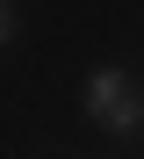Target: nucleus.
Returning a JSON list of instances; mask_svg holds the SVG:
<instances>
[{"label": "nucleus", "instance_id": "1", "mask_svg": "<svg viewBox=\"0 0 144 159\" xmlns=\"http://www.w3.org/2000/svg\"><path fill=\"white\" fill-rule=\"evenodd\" d=\"M86 116H94L101 130H115V138H137V123H144V109H137V87L115 65H101L94 80H86Z\"/></svg>", "mask_w": 144, "mask_h": 159}, {"label": "nucleus", "instance_id": "2", "mask_svg": "<svg viewBox=\"0 0 144 159\" xmlns=\"http://www.w3.org/2000/svg\"><path fill=\"white\" fill-rule=\"evenodd\" d=\"M7 29H15V15H7V0H0V43H7Z\"/></svg>", "mask_w": 144, "mask_h": 159}]
</instances>
